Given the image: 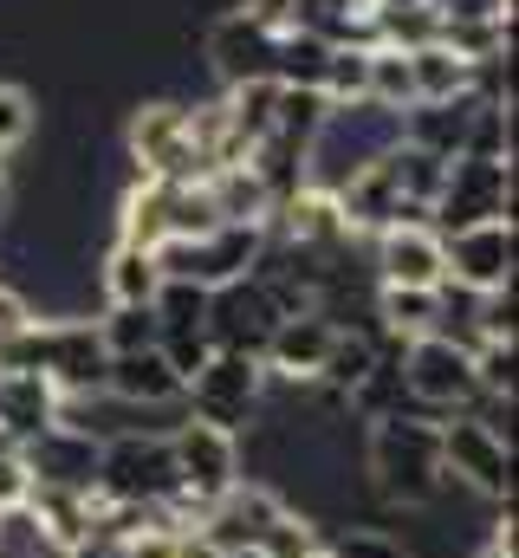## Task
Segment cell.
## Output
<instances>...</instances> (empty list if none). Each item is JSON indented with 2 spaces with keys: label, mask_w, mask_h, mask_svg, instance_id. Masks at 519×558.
<instances>
[{
  "label": "cell",
  "mask_w": 519,
  "mask_h": 558,
  "mask_svg": "<svg viewBox=\"0 0 519 558\" xmlns=\"http://www.w3.org/2000/svg\"><path fill=\"white\" fill-rule=\"evenodd\" d=\"M241 13H248V20H260L266 33H292V13H299V0H248Z\"/></svg>",
  "instance_id": "33"
},
{
  "label": "cell",
  "mask_w": 519,
  "mask_h": 558,
  "mask_svg": "<svg viewBox=\"0 0 519 558\" xmlns=\"http://www.w3.org/2000/svg\"><path fill=\"white\" fill-rule=\"evenodd\" d=\"M20 513L33 520V533H39L52 553L65 558L72 546H85V539H92V513H98V494H79V487H33Z\"/></svg>",
  "instance_id": "18"
},
{
  "label": "cell",
  "mask_w": 519,
  "mask_h": 558,
  "mask_svg": "<svg viewBox=\"0 0 519 558\" xmlns=\"http://www.w3.org/2000/svg\"><path fill=\"white\" fill-rule=\"evenodd\" d=\"M442 254H448V279L442 286H461V292H507L514 286V221H481V228H461V234H442Z\"/></svg>",
  "instance_id": "12"
},
{
  "label": "cell",
  "mask_w": 519,
  "mask_h": 558,
  "mask_svg": "<svg viewBox=\"0 0 519 558\" xmlns=\"http://www.w3.org/2000/svg\"><path fill=\"white\" fill-rule=\"evenodd\" d=\"M7 202H13V182H7V162H0V221H7Z\"/></svg>",
  "instance_id": "35"
},
{
  "label": "cell",
  "mask_w": 519,
  "mask_h": 558,
  "mask_svg": "<svg viewBox=\"0 0 519 558\" xmlns=\"http://www.w3.org/2000/svg\"><path fill=\"white\" fill-rule=\"evenodd\" d=\"M98 286H105V305H156L162 267H156V254L118 241V247L105 254V267H98Z\"/></svg>",
  "instance_id": "22"
},
{
  "label": "cell",
  "mask_w": 519,
  "mask_h": 558,
  "mask_svg": "<svg viewBox=\"0 0 519 558\" xmlns=\"http://www.w3.org/2000/svg\"><path fill=\"white\" fill-rule=\"evenodd\" d=\"M92 494L111 500V507H176L182 487H176L169 435H118V441H98Z\"/></svg>",
  "instance_id": "4"
},
{
  "label": "cell",
  "mask_w": 519,
  "mask_h": 558,
  "mask_svg": "<svg viewBox=\"0 0 519 558\" xmlns=\"http://www.w3.org/2000/svg\"><path fill=\"white\" fill-rule=\"evenodd\" d=\"M364 468H371L377 500H389L396 513H429L448 494V474H442V422L415 416V410H396V416L371 422Z\"/></svg>",
  "instance_id": "1"
},
{
  "label": "cell",
  "mask_w": 519,
  "mask_h": 558,
  "mask_svg": "<svg viewBox=\"0 0 519 558\" xmlns=\"http://www.w3.org/2000/svg\"><path fill=\"white\" fill-rule=\"evenodd\" d=\"M33 92H20V85H0V162L20 149V143L33 137Z\"/></svg>",
  "instance_id": "29"
},
{
  "label": "cell",
  "mask_w": 519,
  "mask_h": 558,
  "mask_svg": "<svg viewBox=\"0 0 519 558\" xmlns=\"http://www.w3.org/2000/svg\"><path fill=\"white\" fill-rule=\"evenodd\" d=\"M105 364H111V351H105L98 325H85V318H33L26 331H13L0 344V371H33L65 403L105 397Z\"/></svg>",
  "instance_id": "2"
},
{
  "label": "cell",
  "mask_w": 519,
  "mask_h": 558,
  "mask_svg": "<svg viewBox=\"0 0 519 558\" xmlns=\"http://www.w3.org/2000/svg\"><path fill=\"white\" fill-rule=\"evenodd\" d=\"M402 59H409L415 105H448V98L474 92V65H468V59H455L442 39H435V46H422V52H402Z\"/></svg>",
  "instance_id": "23"
},
{
  "label": "cell",
  "mask_w": 519,
  "mask_h": 558,
  "mask_svg": "<svg viewBox=\"0 0 519 558\" xmlns=\"http://www.w3.org/2000/svg\"><path fill=\"white\" fill-rule=\"evenodd\" d=\"M260 247H266V228L221 221V228H208V234H195V241H169V247H156V267H162V279H189V286L215 292V286H228V279L254 274Z\"/></svg>",
  "instance_id": "10"
},
{
  "label": "cell",
  "mask_w": 519,
  "mask_h": 558,
  "mask_svg": "<svg viewBox=\"0 0 519 558\" xmlns=\"http://www.w3.org/2000/svg\"><path fill=\"white\" fill-rule=\"evenodd\" d=\"M59 416H65V397H59L46 377H33V371H0V428H7L13 441L46 435Z\"/></svg>",
  "instance_id": "21"
},
{
  "label": "cell",
  "mask_w": 519,
  "mask_h": 558,
  "mask_svg": "<svg viewBox=\"0 0 519 558\" xmlns=\"http://www.w3.org/2000/svg\"><path fill=\"white\" fill-rule=\"evenodd\" d=\"M481 221H514V162H481V156H455L442 175V195L429 208L435 234H461Z\"/></svg>",
  "instance_id": "9"
},
{
  "label": "cell",
  "mask_w": 519,
  "mask_h": 558,
  "mask_svg": "<svg viewBox=\"0 0 519 558\" xmlns=\"http://www.w3.org/2000/svg\"><path fill=\"white\" fill-rule=\"evenodd\" d=\"M124 149H130L136 182H208V169H202V156L189 143V105H176V98L136 105Z\"/></svg>",
  "instance_id": "8"
},
{
  "label": "cell",
  "mask_w": 519,
  "mask_h": 558,
  "mask_svg": "<svg viewBox=\"0 0 519 558\" xmlns=\"http://www.w3.org/2000/svg\"><path fill=\"white\" fill-rule=\"evenodd\" d=\"M208 344L215 351H241V357H260L266 351V338L279 331V305L260 292L254 279H228V286H215L208 292Z\"/></svg>",
  "instance_id": "13"
},
{
  "label": "cell",
  "mask_w": 519,
  "mask_h": 558,
  "mask_svg": "<svg viewBox=\"0 0 519 558\" xmlns=\"http://www.w3.org/2000/svg\"><path fill=\"white\" fill-rule=\"evenodd\" d=\"M305 558H331V553H325V546H312V553H305Z\"/></svg>",
  "instance_id": "36"
},
{
  "label": "cell",
  "mask_w": 519,
  "mask_h": 558,
  "mask_svg": "<svg viewBox=\"0 0 519 558\" xmlns=\"http://www.w3.org/2000/svg\"><path fill=\"white\" fill-rule=\"evenodd\" d=\"M221 558H260V553H221Z\"/></svg>",
  "instance_id": "37"
},
{
  "label": "cell",
  "mask_w": 519,
  "mask_h": 558,
  "mask_svg": "<svg viewBox=\"0 0 519 558\" xmlns=\"http://www.w3.org/2000/svg\"><path fill=\"white\" fill-rule=\"evenodd\" d=\"M402 397L409 410L429 422H448V416H468L481 410V384H474V351L429 331L415 344H402Z\"/></svg>",
  "instance_id": "3"
},
{
  "label": "cell",
  "mask_w": 519,
  "mask_h": 558,
  "mask_svg": "<svg viewBox=\"0 0 519 558\" xmlns=\"http://www.w3.org/2000/svg\"><path fill=\"white\" fill-rule=\"evenodd\" d=\"M442 474L448 487H468L487 507L514 500V435H500L481 416H448L442 422Z\"/></svg>",
  "instance_id": "5"
},
{
  "label": "cell",
  "mask_w": 519,
  "mask_h": 558,
  "mask_svg": "<svg viewBox=\"0 0 519 558\" xmlns=\"http://www.w3.org/2000/svg\"><path fill=\"white\" fill-rule=\"evenodd\" d=\"M169 454H176V487H182L176 513H182V520H202V507H215V500L241 481V435L208 428V422H195V416L176 422Z\"/></svg>",
  "instance_id": "6"
},
{
  "label": "cell",
  "mask_w": 519,
  "mask_h": 558,
  "mask_svg": "<svg viewBox=\"0 0 519 558\" xmlns=\"http://www.w3.org/2000/svg\"><path fill=\"white\" fill-rule=\"evenodd\" d=\"M435 20H514V0H422Z\"/></svg>",
  "instance_id": "31"
},
{
  "label": "cell",
  "mask_w": 519,
  "mask_h": 558,
  "mask_svg": "<svg viewBox=\"0 0 519 558\" xmlns=\"http://www.w3.org/2000/svg\"><path fill=\"white\" fill-rule=\"evenodd\" d=\"M442 279H448V254H442V234L429 221H396L377 234V286L435 292Z\"/></svg>",
  "instance_id": "16"
},
{
  "label": "cell",
  "mask_w": 519,
  "mask_h": 558,
  "mask_svg": "<svg viewBox=\"0 0 519 558\" xmlns=\"http://www.w3.org/2000/svg\"><path fill=\"white\" fill-rule=\"evenodd\" d=\"M371 52L377 46H331V59H325V105H364V92H371Z\"/></svg>",
  "instance_id": "25"
},
{
  "label": "cell",
  "mask_w": 519,
  "mask_h": 558,
  "mask_svg": "<svg viewBox=\"0 0 519 558\" xmlns=\"http://www.w3.org/2000/svg\"><path fill=\"white\" fill-rule=\"evenodd\" d=\"M474 558H514V526H500V533H494V539H487Z\"/></svg>",
  "instance_id": "34"
},
{
  "label": "cell",
  "mask_w": 519,
  "mask_h": 558,
  "mask_svg": "<svg viewBox=\"0 0 519 558\" xmlns=\"http://www.w3.org/2000/svg\"><path fill=\"white\" fill-rule=\"evenodd\" d=\"M149 312H156L162 331H202V325H208V292L189 286V279H162V292H156Z\"/></svg>",
  "instance_id": "27"
},
{
  "label": "cell",
  "mask_w": 519,
  "mask_h": 558,
  "mask_svg": "<svg viewBox=\"0 0 519 558\" xmlns=\"http://www.w3.org/2000/svg\"><path fill=\"white\" fill-rule=\"evenodd\" d=\"M20 468H26L33 487H79V494H92L98 435H92V428H72V422H52L46 435L20 441Z\"/></svg>",
  "instance_id": "14"
},
{
  "label": "cell",
  "mask_w": 519,
  "mask_h": 558,
  "mask_svg": "<svg viewBox=\"0 0 519 558\" xmlns=\"http://www.w3.org/2000/svg\"><path fill=\"white\" fill-rule=\"evenodd\" d=\"M182 403H189L195 422L241 435L248 422L266 416V364H260V357H241V351H215V357L189 377Z\"/></svg>",
  "instance_id": "7"
},
{
  "label": "cell",
  "mask_w": 519,
  "mask_h": 558,
  "mask_svg": "<svg viewBox=\"0 0 519 558\" xmlns=\"http://www.w3.org/2000/svg\"><path fill=\"white\" fill-rule=\"evenodd\" d=\"M474 111H481V98H474V92H461V98H448V105H409V111H402V143H409V149H422V156L455 162V156L468 149Z\"/></svg>",
  "instance_id": "20"
},
{
  "label": "cell",
  "mask_w": 519,
  "mask_h": 558,
  "mask_svg": "<svg viewBox=\"0 0 519 558\" xmlns=\"http://www.w3.org/2000/svg\"><path fill=\"white\" fill-rule=\"evenodd\" d=\"M331 338H338V331H331L318 312L279 318V331H273V338H266V351H260V364H266V384H292V390H305V384L318 377V364H325Z\"/></svg>",
  "instance_id": "17"
},
{
  "label": "cell",
  "mask_w": 519,
  "mask_h": 558,
  "mask_svg": "<svg viewBox=\"0 0 519 558\" xmlns=\"http://www.w3.org/2000/svg\"><path fill=\"white\" fill-rule=\"evenodd\" d=\"M371 105H384V111H409L415 105V85H409V59L402 52H371V92H364Z\"/></svg>",
  "instance_id": "28"
},
{
  "label": "cell",
  "mask_w": 519,
  "mask_h": 558,
  "mask_svg": "<svg viewBox=\"0 0 519 558\" xmlns=\"http://www.w3.org/2000/svg\"><path fill=\"white\" fill-rule=\"evenodd\" d=\"M273 46H279V33H266L260 20H248V13L234 7V13H221V20L208 26V72L221 78V92L254 85V78H273Z\"/></svg>",
  "instance_id": "15"
},
{
  "label": "cell",
  "mask_w": 519,
  "mask_h": 558,
  "mask_svg": "<svg viewBox=\"0 0 519 558\" xmlns=\"http://www.w3.org/2000/svg\"><path fill=\"white\" fill-rule=\"evenodd\" d=\"M325 553H331V558H409V546H402V539H389L384 526H345Z\"/></svg>",
  "instance_id": "30"
},
{
  "label": "cell",
  "mask_w": 519,
  "mask_h": 558,
  "mask_svg": "<svg viewBox=\"0 0 519 558\" xmlns=\"http://www.w3.org/2000/svg\"><path fill=\"white\" fill-rule=\"evenodd\" d=\"M286 507H292V500H279L266 481H234L215 507H202L195 526H202V539H208L215 553H260Z\"/></svg>",
  "instance_id": "11"
},
{
  "label": "cell",
  "mask_w": 519,
  "mask_h": 558,
  "mask_svg": "<svg viewBox=\"0 0 519 558\" xmlns=\"http://www.w3.org/2000/svg\"><path fill=\"white\" fill-rule=\"evenodd\" d=\"M26 325H33V299H26L20 286L0 279V344H7L13 331H26Z\"/></svg>",
  "instance_id": "32"
},
{
  "label": "cell",
  "mask_w": 519,
  "mask_h": 558,
  "mask_svg": "<svg viewBox=\"0 0 519 558\" xmlns=\"http://www.w3.org/2000/svg\"><path fill=\"white\" fill-rule=\"evenodd\" d=\"M105 397L124 410H162V403H182V377L162 364V351H124L105 364Z\"/></svg>",
  "instance_id": "19"
},
{
  "label": "cell",
  "mask_w": 519,
  "mask_h": 558,
  "mask_svg": "<svg viewBox=\"0 0 519 558\" xmlns=\"http://www.w3.org/2000/svg\"><path fill=\"white\" fill-rule=\"evenodd\" d=\"M325 59H331V46L292 26V33H279V46H273V85L318 92V85H325Z\"/></svg>",
  "instance_id": "24"
},
{
  "label": "cell",
  "mask_w": 519,
  "mask_h": 558,
  "mask_svg": "<svg viewBox=\"0 0 519 558\" xmlns=\"http://www.w3.org/2000/svg\"><path fill=\"white\" fill-rule=\"evenodd\" d=\"M98 338H105V351H111V357H124V351H156L162 325H156V312H149V305H105Z\"/></svg>",
  "instance_id": "26"
}]
</instances>
